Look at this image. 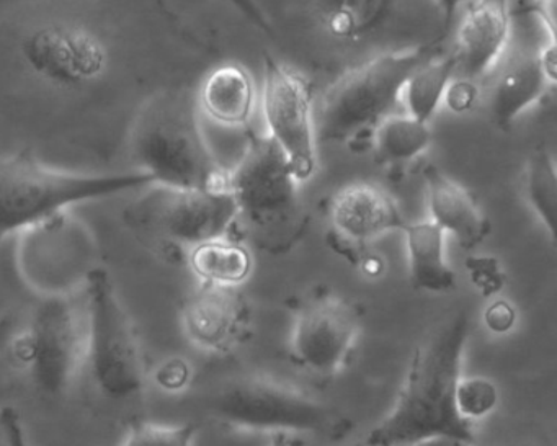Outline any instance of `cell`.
Instances as JSON below:
<instances>
[{"label":"cell","instance_id":"7c38bea8","mask_svg":"<svg viewBox=\"0 0 557 446\" xmlns=\"http://www.w3.org/2000/svg\"><path fill=\"white\" fill-rule=\"evenodd\" d=\"M14 351L41 393H64L87 351V335L83 334L70 296L44 298L30 329L18 338Z\"/></svg>","mask_w":557,"mask_h":446},{"label":"cell","instance_id":"5b68a950","mask_svg":"<svg viewBox=\"0 0 557 446\" xmlns=\"http://www.w3.org/2000/svg\"><path fill=\"white\" fill-rule=\"evenodd\" d=\"M422 63V50L396 51L338 77L314 112L315 139L345 143L374 128L396 109L406 80Z\"/></svg>","mask_w":557,"mask_h":446},{"label":"cell","instance_id":"30bf717a","mask_svg":"<svg viewBox=\"0 0 557 446\" xmlns=\"http://www.w3.org/2000/svg\"><path fill=\"white\" fill-rule=\"evenodd\" d=\"M262 109L269 136L282 148L299 185L318 171L314 102L308 80L286 64L263 58Z\"/></svg>","mask_w":557,"mask_h":446},{"label":"cell","instance_id":"4fadbf2b","mask_svg":"<svg viewBox=\"0 0 557 446\" xmlns=\"http://www.w3.org/2000/svg\"><path fill=\"white\" fill-rule=\"evenodd\" d=\"M32 71L60 87L96 83L109 67L106 44L83 25L53 22L32 32L22 45Z\"/></svg>","mask_w":557,"mask_h":446},{"label":"cell","instance_id":"9c48e42d","mask_svg":"<svg viewBox=\"0 0 557 446\" xmlns=\"http://www.w3.org/2000/svg\"><path fill=\"white\" fill-rule=\"evenodd\" d=\"M361 309L338 293L315 288L293 305L289 355L319 377L341 373L357 347Z\"/></svg>","mask_w":557,"mask_h":446},{"label":"cell","instance_id":"603a6c76","mask_svg":"<svg viewBox=\"0 0 557 446\" xmlns=\"http://www.w3.org/2000/svg\"><path fill=\"white\" fill-rule=\"evenodd\" d=\"M456 54L422 63L406 80L403 96L407 112L422 123L432 122L438 107L442 106L446 87L451 83L458 70Z\"/></svg>","mask_w":557,"mask_h":446},{"label":"cell","instance_id":"cb8c5ba5","mask_svg":"<svg viewBox=\"0 0 557 446\" xmlns=\"http://www.w3.org/2000/svg\"><path fill=\"white\" fill-rule=\"evenodd\" d=\"M374 151L386 162H409L432 145L429 123L407 115L391 113L374 126Z\"/></svg>","mask_w":557,"mask_h":446},{"label":"cell","instance_id":"f35d334b","mask_svg":"<svg viewBox=\"0 0 557 446\" xmlns=\"http://www.w3.org/2000/svg\"><path fill=\"white\" fill-rule=\"evenodd\" d=\"M351 446H364L363 443H357V445H351Z\"/></svg>","mask_w":557,"mask_h":446},{"label":"cell","instance_id":"d6a6232c","mask_svg":"<svg viewBox=\"0 0 557 446\" xmlns=\"http://www.w3.org/2000/svg\"><path fill=\"white\" fill-rule=\"evenodd\" d=\"M528 12L543 24L549 44H557V0H531Z\"/></svg>","mask_w":557,"mask_h":446},{"label":"cell","instance_id":"4dcf8cb0","mask_svg":"<svg viewBox=\"0 0 557 446\" xmlns=\"http://www.w3.org/2000/svg\"><path fill=\"white\" fill-rule=\"evenodd\" d=\"M156 381L168 391L184 389L190 381V368L181 358H172L159 368Z\"/></svg>","mask_w":557,"mask_h":446},{"label":"cell","instance_id":"3957f363","mask_svg":"<svg viewBox=\"0 0 557 446\" xmlns=\"http://www.w3.org/2000/svg\"><path fill=\"white\" fill-rule=\"evenodd\" d=\"M154 184L145 172L76 174L38 161L30 152L0 158V239L47 223L87 201Z\"/></svg>","mask_w":557,"mask_h":446},{"label":"cell","instance_id":"6da1fadb","mask_svg":"<svg viewBox=\"0 0 557 446\" xmlns=\"http://www.w3.org/2000/svg\"><path fill=\"white\" fill-rule=\"evenodd\" d=\"M468 337V315L459 312L420 342L393 407L370 430L364 446H407L433 438L474 443L472 423L455 406Z\"/></svg>","mask_w":557,"mask_h":446},{"label":"cell","instance_id":"8fae6325","mask_svg":"<svg viewBox=\"0 0 557 446\" xmlns=\"http://www.w3.org/2000/svg\"><path fill=\"white\" fill-rule=\"evenodd\" d=\"M96 247L86 231L67 221L66 213L21 233L17 265L35 292L70 296L97 269Z\"/></svg>","mask_w":557,"mask_h":446},{"label":"cell","instance_id":"5bb4252c","mask_svg":"<svg viewBox=\"0 0 557 446\" xmlns=\"http://www.w3.org/2000/svg\"><path fill=\"white\" fill-rule=\"evenodd\" d=\"M250 309L234 286L201 283L182 302V327L195 347L227 354L249 334Z\"/></svg>","mask_w":557,"mask_h":446},{"label":"cell","instance_id":"ac0fdd59","mask_svg":"<svg viewBox=\"0 0 557 446\" xmlns=\"http://www.w3.org/2000/svg\"><path fill=\"white\" fill-rule=\"evenodd\" d=\"M197 107L218 125L246 126L256 109V86L249 71L237 63L214 67L201 83Z\"/></svg>","mask_w":557,"mask_h":446},{"label":"cell","instance_id":"e575fe53","mask_svg":"<svg viewBox=\"0 0 557 446\" xmlns=\"http://www.w3.org/2000/svg\"><path fill=\"white\" fill-rule=\"evenodd\" d=\"M469 0H433V4L438 9L440 24H442V40L451 30L453 21L458 15L459 9L468 4Z\"/></svg>","mask_w":557,"mask_h":446},{"label":"cell","instance_id":"2e32d148","mask_svg":"<svg viewBox=\"0 0 557 446\" xmlns=\"http://www.w3.org/2000/svg\"><path fill=\"white\" fill-rule=\"evenodd\" d=\"M510 34V0H472L456 30L455 54L466 79L491 73L504 57Z\"/></svg>","mask_w":557,"mask_h":446},{"label":"cell","instance_id":"ba28073f","mask_svg":"<svg viewBox=\"0 0 557 446\" xmlns=\"http://www.w3.org/2000/svg\"><path fill=\"white\" fill-rule=\"evenodd\" d=\"M87 351L94 380L112 397H129L145 384V361L135 324L116 296L109 272L87 276Z\"/></svg>","mask_w":557,"mask_h":446},{"label":"cell","instance_id":"74e56055","mask_svg":"<svg viewBox=\"0 0 557 446\" xmlns=\"http://www.w3.org/2000/svg\"><path fill=\"white\" fill-rule=\"evenodd\" d=\"M407 446H465L461 443L453 442V439L445 438H433V439H423V442L412 443V445Z\"/></svg>","mask_w":557,"mask_h":446},{"label":"cell","instance_id":"4316f807","mask_svg":"<svg viewBox=\"0 0 557 446\" xmlns=\"http://www.w3.org/2000/svg\"><path fill=\"white\" fill-rule=\"evenodd\" d=\"M195 435L197 425L194 423L169 426L135 419L129 423L123 446H191Z\"/></svg>","mask_w":557,"mask_h":446},{"label":"cell","instance_id":"d6986e66","mask_svg":"<svg viewBox=\"0 0 557 446\" xmlns=\"http://www.w3.org/2000/svg\"><path fill=\"white\" fill-rule=\"evenodd\" d=\"M549 84L537 53L521 54L511 60L492 90L491 112L495 123L500 128H508L521 113L543 99Z\"/></svg>","mask_w":557,"mask_h":446},{"label":"cell","instance_id":"d590c367","mask_svg":"<svg viewBox=\"0 0 557 446\" xmlns=\"http://www.w3.org/2000/svg\"><path fill=\"white\" fill-rule=\"evenodd\" d=\"M540 57L541 66H543L544 74L547 80L553 86H556L557 80V44H549L537 53Z\"/></svg>","mask_w":557,"mask_h":446},{"label":"cell","instance_id":"ffe728a7","mask_svg":"<svg viewBox=\"0 0 557 446\" xmlns=\"http://www.w3.org/2000/svg\"><path fill=\"white\" fill-rule=\"evenodd\" d=\"M403 233L406 236L409 278L413 288L435 295L453 292L458 276L446 262L445 233L432 221L407 223Z\"/></svg>","mask_w":557,"mask_h":446},{"label":"cell","instance_id":"9a60e30c","mask_svg":"<svg viewBox=\"0 0 557 446\" xmlns=\"http://www.w3.org/2000/svg\"><path fill=\"white\" fill-rule=\"evenodd\" d=\"M332 230L347 247H367L393 231H403L406 220L394 198L377 185L357 182L335 194L331 201Z\"/></svg>","mask_w":557,"mask_h":446},{"label":"cell","instance_id":"d4e9b609","mask_svg":"<svg viewBox=\"0 0 557 446\" xmlns=\"http://www.w3.org/2000/svg\"><path fill=\"white\" fill-rule=\"evenodd\" d=\"M523 190L534 216L540 220L553 243L556 244L557 168L553 156L544 149L534 152L528 161Z\"/></svg>","mask_w":557,"mask_h":446},{"label":"cell","instance_id":"f546056e","mask_svg":"<svg viewBox=\"0 0 557 446\" xmlns=\"http://www.w3.org/2000/svg\"><path fill=\"white\" fill-rule=\"evenodd\" d=\"M484 322L494 334H508L517 322V311L505 299H495L485 309Z\"/></svg>","mask_w":557,"mask_h":446},{"label":"cell","instance_id":"836d02e7","mask_svg":"<svg viewBox=\"0 0 557 446\" xmlns=\"http://www.w3.org/2000/svg\"><path fill=\"white\" fill-rule=\"evenodd\" d=\"M0 429L4 432L8 446H28L21 413L14 407L5 406L0 409Z\"/></svg>","mask_w":557,"mask_h":446},{"label":"cell","instance_id":"1f68e13d","mask_svg":"<svg viewBox=\"0 0 557 446\" xmlns=\"http://www.w3.org/2000/svg\"><path fill=\"white\" fill-rule=\"evenodd\" d=\"M231 8L236 9L244 18L250 22L257 30L262 34L272 37L273 27L270 24L269 17L263 12L262 5L259 4V0H224Z\"/></svg>","mask_w":557,"mask_h":446},{"label":"cell","instance_id":"83f0119b","mask_svg":"<svg viewBox=\"0 0 557 446\" xmlns=\"http://www.w3.org/2000/svg\"><path fill=\"white\" fill-rule=\"evenodd\" d=\"M479 87L475 80L461 79L451 80L446 87L445 96H443V103L448 107L449 112L456 115H465L471 112L479 102Z\"/></svg>","mask_w":557,"mask_h":446},{"label":"cell","instance_id":"8992f818","mask_svg":"<svg viewBox=\"0 0 557 446\" xmlns=\"http://www.w3.org/2000/svg\"><path fill=\"white\" fill-rule=\"evenodd\" d=\"M211 412L237 429L289 435L309 433L334 442L345 438L354 429L351 420L335 407L262 376L227 384L211 400Z\"/></svg>","mask_w":557,"mask_h":446},{"label":"cell","instance_id":"44dd1931","mask_svg":"<svg viewBox=\"0 0 557 446\" xmlns=\"http://www.w3.org/2000/svg\"><path fill=\"white\" fill-rule=\"evenodd\" d=\"M322 27L341 44H358L380 30L394 0H315Z\"/></svg>","mask_w":557,"mask_h":446},{"label":"cell","instance_id":"7a4b0ae2","mask_svg":"<svg viewBox=\"0 0 557 446\" xmlns=\"http://www.w3.org/2000/svg\"><path fill=\"white\" fill-rule=\"evenodd\" d=\"M129 151L138 171L156 185L227 191L230 171L211 152L198 120L197 99L187 90H164L143 107Z\"/></svg>","mask_w":557,"mask_h":446},{"label":"cell","instance_id":"52a82bcc","mask_svg":"<svg viewBox=\"0 0 557 446\" xmlns=\"http://www.w3.org/2000/svg\"><path fill=\"white\" fill-rule=\"evenodd\" d=\"M125 213L126 226L141 240L164 247H191L226 237L239 218L230 191L181 190L149 185Z\"/></svg>","mask_w":557,"mask_h":446},{"label":"cell","instance_id":"484cf974","mask_svg":"<svg viewBox=\"0 0 557 446\" xmlns=\"http://www.w3.org/2000/svg\"><path fill=\"white\" fill-rule=\"evenodd\" d=\"M498 394L494 381L484 376L459 377L455 391V406L459 416L468 422L491 416L497 409Z\"/></svg>","mask_w":557,"mask_h":446},{"label":"cell","instance_id":"7402d4cb","mask_svg":"<svg viewBox=\"0 0 557 446\" xmlns=\"http://www.w3.org/2000/svg\"><path fill=\"white\" fill-rule=\"evenodd\" d=\"M188 263L201 283L234 288L243 285L253 269L252 253L249 249L227 236L191 247Z\"/></svg>","mask_w":557,"mask_h":446},{"label":"cell","instance_id":"277c9868","mask_svg":"<svg viewBox=\"0 0 557 446\" xmlns=\"http://www.w3.org/2000/svg\"><path fill=\"white\" fill-rule=\"evenodd\" d=\"M298 187L288 159L270 136L250 135L246 151L227 175L239 216L270 252H283L299 236Z\"/></svg>","mask_w":557,"mask_h":446},{"label":"cell","instance_id":"f1b7e54d","mask_svg":"<svg viewBox=\"0 0 557 446\" xmlns=\"http://www.w3.org/2000/svg\"><path fill=\"white\" fill-rule=\"evenodd\" d=\"M466 263H468L469 270L472 272V278L478 283L479 288L487 292V295L500 289L504 275H502L497 260L491 259V257H482V259H471Z\"/></svg>","mask_w":557,"mask_h":446},{"label":"cell","instance_id":"8d00e7d4","mask_svg":"<svg viewBox=\"0 0 557 446\" xmlns=\"http://www.w3.org/2000/svg\"><path fill=\"white\" fill-rule=\"evenodd\" d=\"M301 439L295 438L289 433H273L272 445L270 446H301Z\"/></svg>","mask_w":557,"mask_h":446},{"label":"cell","instance_id":"e0dca14e","mask_svg":"<svg viewBox=\"0 0 557 446\" xmlns=\"http://www.w3.org/2000/svg\"><path fill=\"white\" fill-rule=\"evenodd\" d=\"M430 218L445 234H451L465 250H472L491 234V223L478 201L458 182L435 165L423 169Z\"/></svg>","mask_w":557,"mask_h":446}]
</instances>
